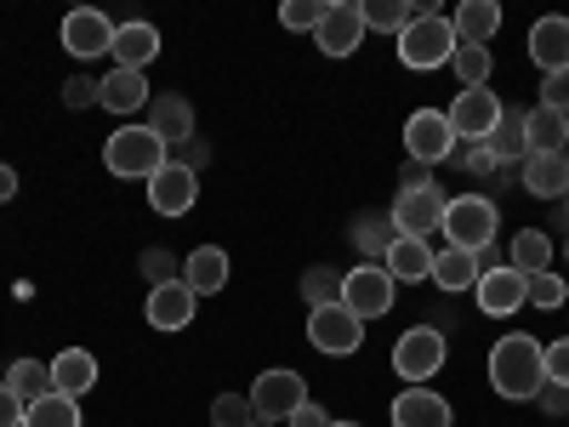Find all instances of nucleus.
<instances>
[{
  "mask_svg": "<svg viewBox=\"0 0 569 427\" xmlns=\"http://www.w3.org/2000/svg\"><path fill=\"white\" fill-rule=\"evenodd\" d=\"M507 115V103L496 98V91H456V103L445 109V120H450V131H456V142H485L490 131H496V120Z\"/></svg>",
  "mask_w": 569,
  "mask_h": 427,
  "instance_id": "11",
  "label": "nucleus"
},
{
  "mask_svg": "<svg viewBox=\"0 0 569 427\" xmlns=\"http://www.w3.org/2000/svg\"><path fill=\"white\" fill-rule=\"evenodd\" d=\"M359 12H365V29L376 34H405V23L427 7H410V0H359Z\"/></svg>",
  "mask_w": 569,
  "mask_h": 427,
  "instance_id": "32",
  "label": "nucleus"
},
{
  "mask_svg": "<svg viewBox=\"0 0 569 427\" xmlns=\"http://www.w3.org/2000/svg\"><path fill=\"white\" fill-rule=\"evenodd\" d=\"M558 222H563V228H569V195H563V200H558Z\"/></svg>",
  "mask_w": 569,
  "mask_h": 427,
  "instance_id": "49",
  "label": "nucleus"
},
{
  "mask_svg": "<svg viewBox=\"0 0 569 427\" xmlns=\"http://www.w3.org/2000/svg\"><path fill=\"white\" fill-rule=\"evenodd\" d=\"M359 40H365V12H359V0H330V12H325L319 29H313V46H319L325 58H353Z\"/></svg>",
  "mask_w": 569,
  "mask_h": 427,
  "instance_id": "12",
  "label": "nucleus"
},
{
  "mask_svg": "<svg viewBox=\"0 0 569 427\" xmlns=\"http://www.w3.org/2000/svg\"><path fill=\"white\" fill-rule=\"evenodd\" d=\"M109 58H114V69H142V75H149V63L160 58V29H154V23H142V18L114 23Z\"/></svg>",
  "mask_w": 569,
  "mask_h": 427,
  "instance_id": "17",
  "label": "nucleus"
},
{
  "mask_svg": "<svg viewBox=\"0 0 569 427\" xmlns=\"http://www.w3.org/2000/svg\"><path fill=\"white\" fill-rule=\"evenodd\" d=\"M450 69H456L461 91H479V86H490V75H496V58H490V46H456Z\"/></svg>",
  "mask_w": 569,
  "mask_h": 427,
  "instance_id": "35",
  "label": "nucleus"
},
{
  "mask_svg": "<svg viewBox=\"0 0 569 427\" xmlns=\"http://www.w3.org/2000/svg\"><path fill=\"white\" fill-rule=\"evenodd\" d=\"M490 388L501 399H536L547 388V348L536 337H525V330H512V337H501L490 348Z\"/></svg>",
  "mask_w": 569,
  "mask_h": 427,
  "instance_id": "1",
  "label": "nucleus"
},
{
  "mask_svg": "<svg viewBox=\"0 0 569 427\" xmlns=\"http://www.w3.org/2000/svg\"><path fill=\"white\" fill-rule=\"evenodd\" d=\"M91 388H98V359H91L86 348H63V354L52 359V394L80 399V394H91Z\"/></svg>",
  "mask_w": 569,
  "mask_h": 427,
  "instance_id": "23",
  "label": "nucleus"
},
{
  "mask_svg": "<svg viewBox=\"0 0 569 427\" xmlns=\"http://www.w3.org/2000/svg\"><path fill=\"white\" fill-rule=\"evenodd\" d=\"M393 297H399V279L382 268V262H359V268H348L342 274V308L365 325V319H382L388 308H393Z\"/></svg>",
  "mask_w": 569,
  "mask_h": 427,
  "instance_id": "6",
  "label": "nucleus"
},
{
  "mask_svg": "<svg viewBox=\"0 0 569 427\" xmlns=\"http://www.w3.org/2000/svg\"><path fill=\"white\" fill-rule=\"evenodd\" d=\"M472 297H479V314H490V319H512L518 308L530 302V279H525V274H512V268H490V274H479Z\"/></svg>",
  "mask_w": 569,
  "mask_h": 427,
  "instance_id": "14",
  "label": "nucleus"
},
{
  "mask_svg": "<svg viewBox=\"0 0 569 427\" xmlns=\"http://www.w3.org/2000/svg\"><path fill=\"white\" fill-rule=\"evenodd\" d=\"M308 342L330 359H342V354H359L365 348V325L342 308V302H330V308H308Z\"/></svg>",
  "mask_w": 569,
  "mask_h": 427,
  "instance_id": "9",
  "label": "nucleus"
},
{
  "mask_svg": "<svg viewBox=\"0 0 569 427\" xmlns=\"http://www.w3.org/2000/svg\"><path fill=\"white\" fill-rule=\"evenodd\" d=\"M251 427H273V421H262V416H257V421H251Z\"/></svg>",
  "mask_w": 569,
  "mask_h": 427,
  "instance_id": "51",
  "label": "nucleus"
},
{
  "mask_svg": "<svg viewBox=\"0 0 569 427\" xmlns=\"http://www.w3.org/2000/svg\"><path fill=\"white\" fill-rule=\"evenodd\" d=\"M0 383H7V388H12L23 405H34V399L52 394V365H40V359H12Z\"/></svg>",
  "mask_w": 569,
  "mask_h": 427,
  "instance_id": "31",
  "label": "nucleus"
},
{
  "mask_svg": "<svg viewBox=\"0 0 569 427\" xmlns=\"http://www.w3.org/2000/svg\"><path fill=\"white\" fill-rule=\"evenodd\" d=\"M530 58L541 63V75L569 69V18H541L530 29Z\"/></svg>",
  "mask_w": 569,
  "mask_h": 427,
  "instance_id": "27",
  "label": "nucleus"
},
{
  "mask_svg": "<svg viewBox=\"0 0 569 427\" xmlns=\"http://www.w3.org/2000/svg\"><path fill=\"white\" fill-rule=\"evenodd\" d=\"M142 274H149V291H154V285H171V279H182V262H177L171 251L149 246V251H142Z\"/></svg>",
  "mask_w": 569,
  "mask_h": 427,
  "instance_id": "40",
  "label": "nucleus"
},
{
  "mask_svg": "<svg viewBox=\"0 0 569 427\" xmlns=\"http://www.w3.org/2000/svg\"><path fill=\"white\" fill-rule=\"evenodd\" d=\"M98 103L109 115H137V109H149V75L142 69H114L98 80Z\"/></svg>",
  "mask_w": 569,
  "mask_h": 427,
  "instance_id": "20",
  "label": "nucleus"
},
{
  "mask_svg": "<svg viewBox=\"0 0 569 427\" xmlns=\"http://www.w3.org/2000/svg\"><path fill=\"white\" fill-rule=\"evenodd\" d=\"M547 383L569 388V337H558V342L547 348Z\"/></svg>",
  "mask_w": 569,
  "mask_h": 427,
  "instance_id": "42",
  "label": "nucleus"
},
{
  "mask_svg": "<svg viewBox=\"0 0 569 427\" xmlns=\"http://www.w3.org/2000/svg\"><path fill=\"white\" fill-rule=\"evenodd\" d=\"M12 195H18V171H12V166H0V206H7Z\"/></svg>",
  "mask_w": 569,
  "mask_h": 427,
  "instance_id": "48",
  "label": "nucleus"
},
{
  "mask_svg": "<svg viewBox=\"0 0 569 427\" xmlns=\"http://www.w3.org/2000/svg\"><path fill=\"white\" fill-rule=\"evenodd\" d=\"M530 302L536 308H569V279L563 274H536L530 279Z\"/></svg>",
  "mask_w": 569,
  "mask_h": 427,
  "instance_id": "39",
  "label": "nucleus"
},
{
  "mask_svg": "<svg viewBox=\"0 0 569 427\" xmlns=\"http://www.w3.org/2000/svg\"><path fill=\"white\" fill-rule=\"evenodd\" d=\"M149 131L166 142V149L194 142V103H188L182 91H160V98H149Z\"/></svg>",
  "mask_w": 569,
  "mask_h": 427,
  "instance_id": "18",
  "label": "nucleus"
},
{
  "mask_svg": "<svg viewBox=\"0 0 569 427\" xmlns=\"http://www.w3.org/2000/svg\"><path fill=\"white\" fill-rule=\"evenodd\" d=\"M485 149H490V160H496L501 171L525 166V160H530V137H525V109H507V115L496 120V131L485 137Z\"/></svg>",
  "mask_w": 569,
  "mask_h": 427,
  "instance_id": "22",
  "label": "nucleus"
},
{
  "mask_svg": "<svg viewBox=\"0 0 569 427\" xmlns=\"http://www.w3.org/2000/svg\"><path fill=\"white\" fill-rule=\"evenodd\" d=\"M445 354H450V337L439 325H410L405 337L393 342V370L405 376L410 388H427L445 370Z\"/></svg>",
  "mask_w": 569,
  "mask_h": 427,
  "instance_id": "5",
  "label": "nucleus"
},
{
  "mask_svg": "<svg viewBox=\"0 0 569 427\" xmlns=\"http://www.w3.org/2000/svg\"><path fill=\"white\" fill-rule=\"evenodd\" d=\"M63 103H69V109H91V103H98V80H86V75L69 80V86H63Z\"/></svg>",
  "mask_w": 569,
  "mask_h": 427,
  "instance_id": "43",
  "label": "nucleus"
},
{
  "mask_svg": "<svg viewBox=\"0 0 569 427\" xmlns=\"http://www.w3.org/2000/svg\"><path fill=\"white\" fill-rule=\"evenodd\" d=\"M182 285L194 297H217L222 285H228V251L222 246H194L182 257Z\"/></svg>",
  "mask_w": 569,
  "mask_h": 427,
  "instance_id": "21",
  "label": "nucleus"
},
{
  "mask_svg": "<svg viewBox=\"0 0 569 427\" xmlns=\"http://www.w3.org/2000/svg\"><path fill=\"white\" fill-rule=\"evenodd\" d=\"M325 12H330V0H284V7H279V23L297 29V34H313Z\"/></svg>",
  "mask_w": 569,
  "mask_h": 427,
  "instance_id": "37",
  "label": "nucleus"
},
{
  "mask_svg": "<svg viewBox=\"0 0 569 427\" xmlns=\"http://www.w3.org/2000/svg\"><path fill=\"white\" fill-rule=\"evenodd\" d=\"M399 182H405V188H427V182H433V166L405 160V166H399Z\"/></svg>",
  "mask_w": 569,
  "mask_h": 427,
  "instance_id": "46",
  "label": "nucleus"
},
{
  "mask_svg": "<svg viewBox=\"0 0 569 427\" xmlns=\"http://www.w3.org/2000/svg\"><path fill=\"white\" fill-rule=\"evenodd\" d=\"M496 228H501V211H496L490 195H450L445 222H439L445 240L456 251H472V257H479L485 246H496Z\"/></svg>",
  "mask_w": 569,
  "mask_h": 427,
  "instance_id": "2",
  "label": "nucleus"
},
{
  "mask_svg": "<svg viewBox=\"0 0 569 427\" xmlns=\"http://www.w3.org/2000/svg\"><path fill=\"white\" fill-rule=\"evenodd\" d=\"M166 160H171V149H166L149 126H120V131H109V142H103V166H109L114 177L149 182Z\"/></svg>",
  "mask_w": 569,
  "mask_h": 427,
  "instance_id": "4",
  "label": "nucleus"
},
{
  "mask_svg": "<svg viewBox=\"0 0 569 427\" xmlns=\"http://www.w3.org/2000/svg\"><path fill=\"white\" fill-rule=\"evenodd\" d=\"M246 399H251V410H257L262 421L279 427V421H291V416L308 405V383H302L297 370H262Z\"/></svg>",
  "mask_w": 569,
  "mask_h": 427,
  "instance_id": "8",
  "label": "nucleus"
},
{
  "mask_svg": "<svg viewBox=\"0 0 569 427\" xmlns=\"http://www.w3.org/2000/svg\"><path fill=\"white\" fill-rule=\"evenodd\" d=\"M194 308H200V297L188 291L182 279H171V285H154V291H149L142 319H149L154 330H182V325H194Z\"/></svg>",
  "mask_w": 569,
  "mask_h": 427,
  "instance_id": "16",
  "label": "nucleus"
},
{
  "mask_svg": "<svg viewBox=\"0 0 569 427\" xmlns=\"http://www.w3.org/2000/svg\"><path fill=\"white\" fill-rule=\"evenodd\" d=\"M330 427H359V421H330Z\"/></svg>",
  "mask_w": 569,
  "mask_h": 427,
  "instance_id": "50",
  "label": "nucleus"
},
{
  "mask_svg": "<svg viewBox=\"0 0 569 427\" xmlns=\"http://www.w3.org/2000/svg\"><path fill=\"white\" fill-rule=\"evenodd\" d=\"M456 149V131L445 120V109H416L405 120V160H421V166H445Z\"/></svg>",
  "mask_w": 569,
  "mask_h": 427,
  "instance_id": "10",
  "label": "nucleus"
},
{
  "mask_svg": "<svg viewBox=\"0 0 569 427\" xmlns=\"http://www.w3.org/2000/svg\"><path fill=\"white\" fill-rule=\"evenodd\" d=\"M23 427H80V399L46 394V399L23 405Z\"/></svg>",
  "mask_w": 569,
  "mask_h": 427,
  "instance_id": "34",
  "label": "nucleus"
},
{
  "mask_svg": "<svg viewBox=\"0 0 569 427\" xmlns=\"http://www.w3.org/2000/svg\"><path fill=\"white\" fill-rule=\"evenodd\" d=\"M450 421H456V410L433 388H405L393 399V427H450Z\"/></svg>",
  "mask_w": 569,
  "mask_h": 427,
  "instance_id": "19",
  "label": "nucleus"
},
{
  "mask_svg": "<svg viewBox=\"0 0 569 427\" xmlns=\"http://www.w3.org/2000/svg\"><path fill=\"white\" fill-rule=\"evenodd\" d=\"M0 427H23V399L0 383Z\"/></svg>",
  "mask_w": 569,
  "mask_h": 427,
  "instance_id": "44",
  "label": "nucleus"
},
{
  "mask_svg": "<svg viewBox=\"0 0 569 427\" xmlns=\"http://www.w3.org/2000/svg\"><path fill=\"white\" fill-rule=\"evenodd\" d=\"M507 268H512V274H525V279H536V274H552V234H541V228L512 234Z\"/></svg>",
  "mask_w": 569,
  "mask_h": 427,
  "instance_id": "29",
  "label": "nucleus"
},
{
  "mask_svg": "<svg viewBox=\"0 0 569 427\" xmlns=\"http://www.w3.org/2000/svg\"><path fill=\"white\" fill-rule=\"evenodd\" d=\"M456 58V29H450V18L445 12H416L410 23H405V34H399V63L405 69H445Z\"/></svg>",
  "mask_w": 569,
  "mask_h": 427,
  "instance_id": "3",
  "label": "nucleus"
},
{
  "mask_svg": "<svg viewBox=\"0 0 569 427\" xmlns=\"http://www.w3.org/2000/svg\"><path fill=\"white\" fill-rule=\"evenodd\" d=\"M450 29H456V46H485L501 29V7L496 0H461L450 12Z\"/></svg>",
  "mask_w": 569,
  "mask_h": 427,
  "instance_id": "25",
  "label": "nucleus"
},
{
  "mask_svg": "<svg viewBox=\"0 0 569 427\" xmlns=\"http://www.w3.org/2000/svg\"><path fill=\"white\" fill-rule=\"evenodd\" d=\"M433 246H427V240H405V234H399V240H393V251L382 257V268L393 274V279H405V285H421V279H433Z\"/></svg>",
  "mask_w": 569,
  "mask_h": 427,
  "instance_id": "28",
  "label": "nucleus"
},
{
  "mask_svg": "<svg viewBox=\"0 0 569 427\" xmlns=\"http://www.w3.org/2000/svg\"><path fill=\"white\" fill-rule=\"evenodd\" d=\"M302 297H308V308L342 302V274H337V268H308V274H302Z\"/></svg>",
  "mask_w": 569,
  "mask_h": 427,
  "instance_id": "36",
  "label": "nucleus"
},
{
  "mask_svg": "<svg viewBox=\"0 0 569 427\" xmlns=\"http://www.w3.org/2000/svg\"><path fill=\"white\" fill-rule=\"evenodd\" d=\"M433 285L439 291H472V285H479V257L472 251H456V246H445L439 257H433Z\"/></svg>",
  "mask_w": 569,
  "mask_h": 427,
  "instance_id": "30",
  "label": "nucleus"
},
{
  "mask_svg": "<svg viewBox=\"0 0 569 427\" xmlns=\"http://www.w3.org/2000/svg\"><path fill=\"white\" fill-rule=\"evenodd\" d=\"M251 421H257L251 399H240V394H217L211 399V427H251Z\"/></svg>",
  "mask_w": 569,
  "mask_h": 427,
  "instance_id": "38",
  "label": "nucleus"
},
{
  "mask_svg": "<svg viewBox=\"0 0 569 427\" xmlns=\"http://www.w3.org/2000/svg\"><path fill=\"white\" fill-rule=\"evenodd\" d=\"M536 405H541V410H552V416H558V410H569V388H558V383H547V388H541V394H536Z\"/></svg>",
  "mask_w": 569,
  "mask_h": 427,
  "instance_id": "47",
  "label": "nucleus"
},
{
  "mask_svg": "<svg viewBox=\"0 0 569 427\" xmlns=\"http://www.w3.org/2000/svg\"><path fill=\"white\" fill-rule=\"evenodd\" d=\"M525 137H530V155H569V115L558 109H525Z\"/></svg>",
  "mask_w": 569,
  "mask_h": 427,
  "instance_id": "26",
  "label": "nucleus"
},
{
  "mask_svg": "<svg viewBox=\"0 0 569 427\" xmlns=\"http://www.w3.org/2000/svg\"><path fill=\"white\" fill-rule=\"evenodd\" d=\"M284 427H330V410H325V405H313V399H308V405H302V410H297V416H291V421H284Z\"/></svg>",
  "mask_w": 569,
  "mask_h": 427,
  "instance_id": "45",
  "label": "nucleus"
},
{
  "mask_svg": "<svg viewBox=\"0 0 569 427\" xmlns=\"http://www.w3.org/2000/svg\"><path fill=\"white\" fill-rule=\"evenodd\" d=\"M541 109H558V115H569V69H558V75H541Z\"/></svg>",
  "mask_w": 569,
  "mask_h": 427,
  "instance_id": "41",
  "label": "nucleus"
},
{
  "mask_svg": "<svg viewBox=\"0 0 569 427\" xmlns=\"http://www.w3.org/2000/svg\"><path fill=\"white\" fill-rule=\"evenodd\" d=\"M109 46H114V23H109L98 7H80V12L63 18V52H74V58H103Z\"/></svg>",
  "mask_w": 569,
  "mask_h": 427,
  "instance_id": "15",
  "label": "nucleus"
},
{
  "mask_svg": "<svg viewBox=\"0 0 569 427\" xmlns=\"http://www.w3.org/2000/svg\"><path fill=\"white\" fill-rule=\"evenodd\" d=\"M194 200H200V177L188 171V166L166 160V166L149 177V206H154V217H182V211H194Z\"/></svg>",
  "mask_w": 569,
  "mask_h": 427,
  "instance_id": "13",
  "label": "nucleus"
},
{
  "mask_svg": "<svg viewBox=\"0 0 569 427\" xmlns=\"http://www.w3.org/2000/svg\"><path fill=\"white\" fill-rule=\"evenodd\" d=\"M393 240H399L393 217H359V222H353V246L365 251V262H382V257L393 251Z\"/></svg>",
  "mask_w": 569,
  "mask_h": 427,
  "instance_id": "33",
  "label": "nucleus"
},
{
  "mask_svg": "<svg viewBox=\"0 0 569 427\" xmlns=\"http://www.w3.org/2000/svg\"><path fill=\"white\" fill-rule=\"evenodd\" d=\"M445 206H450V195L439 182H427V188H399L388 217H393V228L405 234V240H433L439 222H445Z\"/></svg>",
  "mask_w": 569,
  "mask_h": 427,
  "instance_id": "7",
  "label": "nucleus"
},
{
  "mask_svg": "<svg viewBox=\"0 0 569 427\" xmlns=\"http://www.w3.org/2000/svg\"><path fill=\"white\" fill-rule=\"evenodd\" d=\"M563 262H569V240H563Z\"/></svg>",
  "mask_w": 569,
  "mask_h": 427,
  "instance_id": "52",
  "label": "nucleus"
},
{
  "mask_svg": "<svg viewBox=\"0 0 569 427\" xmlns=\"http://www.w3.org/2000/svg\"><path fill=\"white\" fill-rule=\"evenodd\" d=\"M518 171H525V188H530L536 200H552L558 206L569 195V155H530Z\"/></svg>",
  "mask_w": 569,
  "mask_h": 427,
  "instance_id": "24",
  "label": "nucleus"
}]
</instances>
